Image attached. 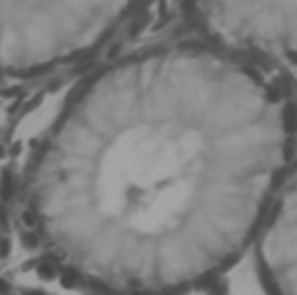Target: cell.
Segmentation results:
<instances>
[{
    "label": "cell",
    "mask_w": 297,
    "mask_h": 295,
    "mask_svg": "<svg viewBox=\"0 0 297 295\" xmlns=\"http://www.w3.org/2000/svg\"><path fill=\"white\" fill-rule=\"evenodd\" d=\"M140 0H0V72L44 74L107 42Z\"/></svg>",
    "instance_id": "6da1fadb"
},
{
    "label": "cell",
    "mask_w": 297,
    "mask_h": 295,
    "mask_svg": "<svg viewBox=\"0 0 297 295\" xmlns=\"http://www.w3.org/2000/svg\"><path fill=\"white\" fill-rule=\"evenodd\" d=\"M207 47L260 72L292 74L295 0H188Z\"/></svg>",
    "instance_id": "7a4b0ae2"
},
{
    "label": "cell",
    "mask_w": 297,
    "mask_h": 295,
    "mask_svg": "<svg viewBox=\"0 0 297 295\" xmlns=\"http://www.w3.org/2000/svg\"><path fill=\"white\" fill-rule=\"evenodd\" d=\"M260 256L269 277H274L283 295H292L295 281V189L286 184L279 205L265 226L260 242Z\"/></svg>",
    "instance_id": "3957f363"
}]
</instances>
